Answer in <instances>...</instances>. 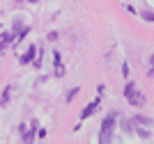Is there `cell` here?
Returning <instances> with one entry per match:
<instances>
[{
	"mask_svg": "<svg viewBox=\"0 0 154 144\" xmlns=\"http://www.w3.org/2000/svg\"><path fill=\"white\" fill-rule=\"evenodd\" d=\"M117 110L106 114V119L101 121V133H99V142H113V128H115V121H117Z\"/></svg>",
	"mask_w": 154,
	"mask_h": 144,
	"instance_id": "1",
	"label": "cell"
},
{
	"mask_svg": "<svg viewBox=\"0 0 154 144\" xmlns=\"http://www.w3.org/2000/svg\"><path fill=\"white\" fill-rule=\"evenodd\" d=\"M35 128H37V121H32L30 126H28V124H21L19 126L21 140H23V142H32V140H35Z\"/></svg>",
	"mask_w": 154,
	"mask_h": 144,
	"instance_id": "2",
	"label": "cell"
},
{
	"mask_svg": "<svg viewBox=\"0 0 154 144\" xmlns=\"http://www.w3.org/2000/svg\"><path fill=\"white\" fill-rule=\"evenodd\" d=\"M35 55H37V46H28L26 50H23V55L19 57L21 64H30L32 60H35Z\"/></svg>",
	"mask_w": 154,
	"mask_h": 144,
	"instance_id": "3",
	"label": "cell"
},
{
	"mask_svg": "<svg viewBox=\"0 0 154 144\" xmlns=\"http://www.w3.org/2000/svg\"><path fill=\"white\" fill-rule=\"evenodd\" d=\"M99 101H101V96H97L92 103H88V105L83 107V112H81V119H88V117H92V114H94V110L99 107Z\"/></svg>",
	"mask_w": 154,
	"mask_h": 144,
	"instance_id": "4",
	"label": "cell"
},
{
	"mask_svg": "<svg viewBox=\"0 0 154 144\" xmlns=\"http://www.w3.org/2000/svg\"><path fill=\"white\" fill-rule=\"evenodd\" d=\"M127 101H129V103H131L134 107H143V105H145V96H143L140 92H136V89L127 96Z\"/></svg>",
	"mask_w": 154,
	"mask_h": 144,
	"instance_id": "5",
	"label": "cell"
},
{
	"mask_svg": "<svg viewBox=\"0 0 154 144\" xmlns=\"http://www.w3.org/2000/svg\"><path fill=\"white\" fill-rule=\"evenodd\" d=\"M14 41H16V37H14V32H2L0 34V53L7 48V46H12Z\"/></svg>",
	"mask_w": 154,
	"mask_h": 144,
	"instance_id": "6",
	"label": "cell"
},
{
	"mask_svg": "<svg viewBox=\"0 0 154 144\" xmlns=\"http://www.w3.org/2000/svg\"><path fill=\"white\" fill-rule=\"evenodd\" d=\"M53 62H55V75H58V78H62V75H64V64H62L60 53H53Z\"/></svg>",
	"mask_w": 154,
	"mask_h": 144,
	"instance_id": "7",
	"label": "cell"
},
{
	"mask_svg": "<svg viewBox=\"0 0 154 144\" xmlns=\"http://www.w3.org/2000/svg\"><path fill=\"white\" fill-rule=\"evenodd\" d=\"M134 124L149 128V126H154V119H152V117H145V114H136V117H134Z\"/></svg>",
	"mask_w": 154,
	"mask_h": 144,
	"instance_id": "8",
	"label": "cell"
},
{
	"mask_svg": "<svg viewBox=\"0 0 154 144\" xmlns=\"http://www.w3.org/2000/svg\"><path fill=\"white\" fill-rule=\"evenodd\" d=\"M9 96H12V87H5V92H2V101H0V105H2V107L9 103Z\"/></svg>",
	"mask_w": 154,
	"mask_h": 144,
	"instance_id": "9",
	"label": "cell"
},
{
	"mask_svg": "<svg viewBox=\"0 0 154 144\" xmlns=\"http://www.w3.org/2000/svg\"><path fill=\"white\" fill-rule=\"evenodd\" d=\"M120 126H122L124 133H134V124H131L129 119H122V121H120Z\"/></svg>",
	"mask_w": 154,
	"mask_h": 144,
	"instance_id": "10",
	"label": "cell"
},
{
	"mask_svg": "<svg viewBox=\"0 0 154 144\" xmlns=\"http://www.w3.org/2000/svg\"><path fill=\"white\" fill-rule=\"evenodd\" d=\"M140 19H145L147 23H154V12H149V9H145V12H140Z\"/></svg>",
	"mask_w": 154,
	"mask_h": 144,
	"instance_id": "11",
	"label": "cell"
},
{
	"mask_svg": "<svg viewBox=\"0 0 154 144\" xmlns=\"http://www.w3.org/2000/svg\"><path fill=\"white\" fill-rule=\"evenodd\" d=\"M134 133H138L143 140H147V137H149V131H145V126H138V128H134Z\"/></svg>",
	"mask_w": 154,
	"mask_h": 144,
	"instance_id": "12",
	"label": "cell"
},
{
	"mask_svg": "<svg viewBox=\"0 0 154 144\" xmlns=\"http://www.w3.org/2000/svg\"><path fill=\"white\" fill-rule=\"evenodd\" d=\"M76 94H78V87H74V89H71V92H69V94H67V103L76 98Z\"/></svg>",
	"mask_w": 154,
	"mask_h": 144,
	"instance_id": "13",
	"label": "cell"
},
{
	"mask_svg": "<svg viewBox=\"0 0 154 144\" xmlns=\"http://www.w3.org/2000/svg\"><path fill=\"white\" fill-rule=\"evenodd\" d=\"M147 75H149V78H154V55H152V60H149V71H147Z\"/></svg>",
	"mask_w": 154,
	"mask_h": 144,
	"instance_id": "14",
	"label": "cell"
},
{
	"mask_svg": "<svg viewBox=\"0 0 154 144\" xmlns=\"http://www.w3.org/2000/svg\"><path fill=\"white\" fill-rule=\"evenodd\" d=\"M37 137H39V140L46 137V128H37Z\"/></svg>",
	"mask_w": 154,
	"mask_h": 144,
	"instance_id": "15",
	"label": "cell"
},
{
	"mask_svg": "<svg viewBox=\"0 0 154 144\" xmlns=\"http://www.w3.org/2000/svg\"><path fill=\"white\" fill-rule=\"evenodd\" d=\"M46 39H48V41H58V32H48V37H46Z\"/></svg>",
	"mask_w": 154,
	"mask_h": 144,
	"instance_id": "16",
	"label": "cell"
},
{
	"mask_svg": "<svg viewBox=\"0 0 154 144\" xmlns=\"http://www.w3.org/2000/svg\"><path fill=\"white\" fill-rule=\"evenodd\" d=\"M122 73H124V75H129V64H127V62L122 64Z\"/></svg>",
	"mask_w": 154,
	"mask_h": 144,
	"instance_id": "17",
	"label": "cell"
},
{
	"mask_svg": "<svg viewBox=\"0 0 154 144\" xmlns=\"http://www.w3.org/2000/svg\"><path fill=\"white\" fill-rule=\"evenodd\" d=\"M26 2H30V5H35V2H37V0H26Z\"/></svg>",
	"mask_w": 154,
	"mask_h": 144,
	"instance_id": "18",
	"label": "cell"
}]
</instances>
